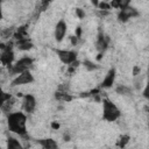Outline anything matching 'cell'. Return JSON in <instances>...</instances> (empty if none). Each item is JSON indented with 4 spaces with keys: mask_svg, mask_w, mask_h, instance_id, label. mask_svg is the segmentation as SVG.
<instances>
[{
    "mask_svg": "<svg viewBox=\"0 0 149 149\" xmlns=\"http://www.w3.org/2000/svg\"><path fill=\"white\" fill-rule=\"evenodd\" d=\"M8 130L19 136L27 135V114L24 112H10L7 115Z\"/></svg>",
    "mask_w": 149,
    "mask_h": 149,
    "instance_id": "obj_1",
    "label": "cell"
},
{
    "mask_svg": "<svg viewBox=\"0 0 149 149\" xmlns=\"http://www.w3.org/2000/svg\"><path fill=\"white\" fill-rule=\"evenodd\" d=\"M121 116V112L118 106L109 99H102V119L107 122H114Z\"/></svg>",
    "mask_w": 149,
    "mask_h": 149,
    "instance_id": "obj_2",
    "label": "cell"
},
{
    "mask_svg": "<svg viewBox=\"0 0 149 149\" xmlns=\"http://www.w3.org/2000/svg\"><path fill=\"white\" fill-rule=\"evenodd\" d=\"M33 64H34V61L33 58L28 57V56H24V57H21L19 61H16L12 68H10V72L13 74H19L23 71H27V70H30L33 68Z\"/></svg>",
    "mask_w": 149,
    "mask_h": 149,
    "instance_id": "obj_3",
    "label": "cell"
},
{
    "mask_svg": "<svg viewBox=\"0 0 149 149\" xmlns=\"http://www.w3.org/2000/svg\"><path fill=\"white\" fill-rule=\"evenodd\" d=\"M57 57L59 61L65 65H71L77 61V52L73 50H66V49H56Z\"/></svg>",
    "mask_w": 149,
    "mask_h": 149,
    "instance_id": "obj_4",
    "label": "cell"
},
{
    "mask_svg": "<svg viewBox=\"0 0 149 149\" xmlns=\"http://www.w3.org/2000/svg\"><path fill=\"white\" fill-rule=\"evenodd\" d=\"M34 77L30 72V70L23 71L19 74L15 76V78L12 80V85L13 86H19V85H27V84H31L34 83Z\"/></svg>",
    "mask_w": 149,
    "mask_h": 149,
    "instance_id": "obj_5",
    "label": "cell"
},
{
    "mask_svg": "<svg viewBox=\"0 0 149 149\" xmlns=\"http://www.w3.org/2000/svg\"><path fill=\"white\" fill-rule=\"evenodd\" d=\"M36 98L33 94H24L22 97V111L26 114H31L36 108Z\"/></svg>",
    "mask_w": 149,
    "mask_h": 149,
    "instance_id": "obj_6",
    "label": "cell"
},
{
    "mask_svg": "<svg viewBox=\"0 0 149 149\" xmlns=\"http://www.w3.org/2000/svg\"><path fill=\"white\" fill-rule=\"evenodd\" d=\"M66 31H68V24L64 20H59L56 26H55V29H54V36H55V40L56 42H62L66 35Z\"/></svg>",
    "mask_w": 149,
    "mask_h": 149,
    "instance_id": "obj_7",
    "label": "cell"
},
{
    "mask_svg": "<svg viewBox=\"0 0 149 149\" xmlns=\"http://www.w3.org/2000/svg\"><path fill=\"white\" fill-rule=\"evenodd\" d=\"M137 15H139V12H137L135 8H133V7H130V6H127L126 8L120 9V12H119V14H118V20H119L120 22H127L129 19L135 17V16H137Z\"/></svg>",
    "mask_w": 149,
    "mask_h": 149,
    "instance_id": "obj_8",
    "label": "cell"
},
{
    "mask_svg": "<svg viewBox=\"0 0 149 149\" xmlns=\"http://www.w3.org/2000/svg\"><path fill=\"white\" fill-rule=\"evenodd\" d=\"M13 59H14V52L12 50V47L6 45L0 54V62L2 63V65L8 66V65H12Z\"/></svg>",
    "mask_w": 149,
    "mask_h": 149,
    "instance_id": "obj_9",
    "label": "cell"
},
{
    "mask_svg": "<svg viewBox=\"0 0 149 149\" xmlns=\"http://www.w3.org/2000/svg\"><path fill=\"white\" fill-rule=\"evenodd\" d=\"M115 81V70L114 69H111L108 70V72L105 74L102 81H101V87L102 88H109L113 86Z\"/></svg>",
    "mask_w": 149,
    "mask_h": 149,
    "instance_id": "obj_10",
    "label": "cell"
},
{
    "mask_svg": "<svg viewBox=\"0 0 149 149\" xmlns=\"http://www.w3.org/2000/svg\"><path fill=\"white\" fill-rule=\"evenodd\" d=\"M107 45H108V38H106V36H104V34H99L98 36V40H97V43H95V48L97 50L102 54L106 49H107Z\"/></svg>",
    "mask_w": 149,
    "mask_h": 149,
    "instance_id": "obj_11",
    "label": "cell"
},
{
    "mask_svg": "<svg viewBox=\"0 0 149 149\" xmlns=\"http://www.w3.org/2000/svg\"><path fill=\"white\" fill-rule=\"evenodd\" d=\"M16 47L19 50H22V51H27V50H30L33 48V43L30 40H28L27 37H23V38H20L17 40L16 42Z\"/></svg>",
    "mask_w": 149,
    "mask_h": 149,
    "instance_id": "obj_12",
    "label": "cell"
},
{
    "mask_svg": "<svg viewBox=\"0 0 149 149\" xmlns=\"http://www.w3.org/2000/svg\"><path fill=\"white\" fill-rule=\"evenodd\" d=\"M37 143L43 148V149H56L58 147L57 142L52 139H42V140H38Z\"/></svg>",
    "mask_w": 149,
    "mask_h": 149,
    "instance_id": "obj_13",
    "label": "cell"
},
{
    "mask_svg": "<svg viewBox=\"0 0 149 149\" xmlns=\"http://www.w3.org/2000/svg\"><path fill=\"white\" fill-rule=\"evenodd\" d=\"M132 0H111L108 3L111 6V8H115V9H122L126 8L127 6L130 5Z\"/></svg>",
    "mask_w": 149,
    "mask_h": 149,
    "instance_id": "obj_14",
    "label": "cell"
},
{
    "mask_svg": "<svg viewBox=\"0 0 149 149\" xmlns=\"http://www.w3.org/2000/svg\"><path fill=\"white\" fill-rule=\"evenodd\" d=\"M6 147H7L8 149H21V148H22V144L20 143V141H19L17 139L9 136V137L7 139Z\"/></svg>",
    "mask_w": 149,
    "mask_h": 149,
    "instance_id": "obj_15",
    "label": "cell"
},
{
    "mask_svg": "<svg viewBox=\"0 0 149 149\" xmlns=\"http://www.w3.org/2000/svg\"><path fill=\"white\" fill-rule=\"evenodd\" d=\"M12 98V95L9 94V93H7V92H5L3 90H2V87L0 86V107L3 105V102L5 101H7L8 99H10Z\"/></svg>",
    "mask_w": 149,
    "mask_h": 149,
    "instance_id": "obj_16",
    "label": "cell"
},
{
    "mask_svg": "<svg viewBox=\"0 0 149 149\" xmlns=\"http://www.w3.org/2000/svg\"><path fill=\"white\" fill-rule=\"evenodd\" d=\"M55 97H56V99H58V100H63V101H70V100L72 99V97L69 95L66 92H58V93L55 94Z\"/></svg>",
    "mask_w": 149,
    "mask_h": 149,
    "instance_id": "obj_17",
    "label": "cell"
},
{
    "mask_svg": "<svg viewBox=\"0 0 149 149\" xmlns=\"http://www.w3.org/2000/svg\"><path fill=\"white\" fill-rule=\"evenodd\" d=\"M84 66L88 70V71H93V70H97L99 66L97 65V64H94L93 62H91V61H84Z\"/></svg>",
    "mask_w": 149,
    "mask_h": 149,
    "instance_id": "obj_18",
    "label": "cell"
},
{
    "mask_svg": "<svg viewBox=\"0 0 149 149\" xmlns=\"http://www.w3.org/2000/svg\"><path fill=\"white\" fill-rule=\"evenodd\" d=\"M116 92L119 94H130V88L125 85H121V86L116 87Z\"/></svg>",
    "mask_w": 149,
    "mask_h": 149,
    "instance_id": "obj_19",
    "label": "cell"
},
{
    "mask_svg": "<svg viewBox=\"0 0 149 149\" xmlns=\"http://www.w3.org/2000/svg\"><path fill=\"white\" fill-rule=\"evenodd\" d=\"M98 7H99L100 9H102V10H107V9L111 8L109 3H108V2H105V1H100V2L98 3Z\"/></svg>",
    "mask_w": 149,
    "mask_h": 149,
    "instance_id": "obj_20",
    "label": "cell"
},
{
    "mask_svg": "<svg viewBox=\"0 0 149 149\" xmlns=\"http://www.w3.org/2000/svg\"><path fill=\"white\" fill-rule=\"evenodd\" d=\"M76 13H77V15H78L80 19H83V17L85 16V13H84V12H83L80 8H77V9H76Z\"/></svg>",
    "mask_w": 149,
    "mask_h": 149,
    "instance_id": "obj_21",
    "label": "cell"
},
{
    "mask_svg": "<svg viewBox=\"0 0 149 149\" xmlns=\"http://www.w3.org/2000/svg\"><path fill=\"white\" fill-rule=\"evenodd\" d=\"M3 17V13H2V3H1V0H0V21L2 20Z\"/></svg>",
    "mask_w": 149,
    "mask_h": 149,
    "instance_id": "obj_22",
    "label": "cell"
},
{
    "mask_svg": "<svg viewBox=\"0 0 149 149\" xmlns=\"http://www.w3.org/2000/svg\"><path fill=\"white\" fill-rule=\"evenodd\" d=\"M77 38H78L77 36H72V37H71V43H72V44H76V43H77Z\"/></svg>",
    "mask_w": 149,
    "mask_h": 149,
    "instance_id": "obj_23",
    "label": "cell"
},
{
    "mask_svg": "<svg viewBox=\"0 0 149 149\" xmlns=\"http://www.w3.org/2000/svg\"><path fill=\"white\" fill-rule=\"evenodd\" d=\"M52 127H54V128H58V127H59V126H58V125H57V123H52Z\"/></svg>",
    "mask_w": 149,
    "mask_h": 149,
    "instance_id": "obj_24",
    "label": "cell"
}]
</instances>
